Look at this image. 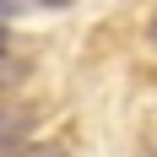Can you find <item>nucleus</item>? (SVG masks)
Segmentation results:
<instances>
[{"label":"nucleus","mask_w":157,"mask_h":157,"mask_svg":"<svg viewBox=\"0 0 157 157\" xmlns=\"http://www.w3.org/2000/svg\"><path fill=\"white\" fill-rule=\"evenodd\" d=\"M27 130H33V109H11V103H0V152L22 146Z\"/></svg>","instance_id":"nucleus-1"},{"label":"nucleus","mask_w":157,"mask_h":157,"mask_svg":"<svg viewBox=\"0 0 157 157\" xmlns=\"http://www.w3.org/2000/svg\"><path fill=\"white\" fill-rule=\"evenodd\" d=\"M22 157H65V146H54V141H38L33 152H22Z\"/></svg>","instance_id":"nucleus-2"},{"label":"nucleus","mask_w":157,"mask_h":157,"mask_svg":"<svg viewBox=\"0 0 157 157\" xmlns=\"http://www.w3.org/2000/svg\"><path fill=\"white\" fill-rule=\"evenodd\" d=\"M27 0H0V16H11V11H22Z\"/></svg>","instance_id":"nucleus-3"},{"label":"nucleus","mask_w":157,"mask_h":157,"mask_svg":"<svg viewBox=\"0 0 157 157\" xmlns=\"http://www.w3.org/2000/svg\"><path fill=\"white\" fill-rule=\"evenodd\" d=\"M38 6H44V11H65L71 0H38Z\"/></svg>","instance_id":"nucleus-4"},{"label":"nucleus","mask_w":157,"mask_h":157,"mask_svg":"<svg viewBox=\"0 0 157 157\" xmlns=\"http://www.w3.org/2000/svg\"><path fill=\"white\" fill-rule=\"evenodd\" d=\"M0 54H6V22H0Z\"/></svg>","instance_id":"nucleus-5"},{"label":"nucleus","mask_w":157,"mask_h":157,"mask_svg":"<svg viewBox=\"0 0 157 157\" xmlns=\"http://www.w3.org/2000/svg\"><path fill=\"white\" fill-rule=\"evenodd\" d=\"M152 38H157V16H152Z\"/></svg>","instance_id":"nucleus-6"}]
</instances>
